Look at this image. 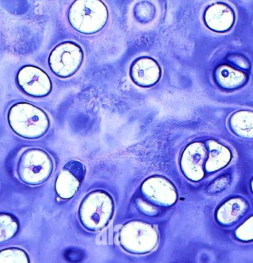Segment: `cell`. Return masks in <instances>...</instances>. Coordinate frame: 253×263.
I'll list each match as a JSON object with an SVG mask.
<instances>
[{"label": "cell", "mask_w": 253, "mask_h": 263, "mask_svg": "<svg viewBox=\"0 0 253 263\" xmlns=\"http://www.w3.org/2000/svg\"><path fill=\"white\" fill-rule=\"evenodd\" d=\"M8 122L16 135L27 140L43 137L50 127L49 117L44 110L26 102L13 104L8 110Z\"/></svg>", "instance_id": "obj_1"}, {"label": "cell", "mask_w": 253, "mask_h": 263, "mask_svg": "<svg viewBox=\"0 0 253 263\" xmlns=\"http://www.w3.org/2000/svg\"><path fill=\"white\" fill-rule=\"evenodd\" d=\"M114 212L111 196L103 191L89 193L79 209L82 225L89 231H100L108 226Z\"/></svg>", "instance_id": "obj_2"}, {"label": "cell", "mask_w": 253, "mask_h": 263, "mask_svg": "<svg viewBox=\"0 0 253 263\" xmlns=\"http://www.w3.org/2000/svg\"><path fill=\"white\" fill-rule=\"evenodd\" d=\"M108 19V8L101 1L75 2L68 13L72 27L85 34L100 31L106 25Z\"/></svg>", "instance_id": "obj_3"}, {"label": "cell", "mask_w": 253, "mask_h": 263, "mask_svg": "<svg viewBox=\"0 0 253 263\" xmlns=\"http://www.w3.org/2000/svg\"><path fill=\"white\" fill-rule=\"evenodd\" d=\"M119 242L127 252L142 255L157 248L159 234L150 223L143 221H130L121 229Z\"/></svg>", "instance_id": "obj_4"}, {"label": "cell", "mask_w": 253, "mask_h": 263, "mask_svg": "<svg viewBox=\"0 0 253 263\" xmlns=\"http://www.w3.org/2000/svg\"><path fill=\"white\" fill-rule=\"evenodd\" d=\"M53 171V160L43 149H27L18 160V177L27 185H38L44 183L50 178Z\"/></svg>", "instance_id": "obj_5"}, {"label": "cell", "mask_w": 253, "mask_h": 263, "mask_svg": "<svg viewBox=\"0 0 253 263\" xmlns=\"http://www.w3.org/2000/svg\"><path fill=\"white\" fill-rule=\"evenodd\" d=\"M83 58V51L80 45L65 42L53 48L48 58V65L54 74L65 78L78 71Z\"/></svg>", "instance_id": "obj_6"}, {"label": "cell", "mask_w": 253, "mask_h": 263, "mask_svg": "<svg viewBox=\"0 0 253 263\" xmlns=\"http://www.w3.org/2000/svg\"><path fill=\"white\" fill-rule=\"evenodd\" d=\"M16 84L26 95L36 98L48 96L52 90L51 78L38 67L26 65L16 74Z\"/></svg>", "instance_id": "obj_7"}, {"label": "cell", "mask_w": 253, "mask_h": 263, "mask_svg": "<svg viewBox=\"0 0 253 263\" xmlns=\"http://www.w3.org/2000/svg\"><path fill=\"white\" fill-rule=\"evenodd\" d=\"M142 192L159 205L170 207L177 202L178 193L175 185L162 176H153L144 181Z\"/></svg>", "instance_id": "obj_8"}, {"label": "cell", "mask_w": 253, "mask_h": 263, "mask_svg": "<svg viewBox=\"0 0 253 263\" xmlns=\"http://www.w3.org/2000/svg\"><path fill=\"white\" fill-rule=\"evenodd\" d=\"M207 153L205 145L200 142L190 144L184 149L180 165L182 173L187 179L197 182L204 177V165Z\"/></svg>", "instance_id": "obj_9"}, {"label": "cell", "mask_w": 253, "mask_h": 263, "mask_svg": "<svg viewBox=\"0 0 253 263\" xmlns=\"http://www.w3.org/2000/svg\"><path fill=\"white\" fill-rule=\"evenodd\" d=\"M160 67L153 59L141 58L134 62L130 76L134 83L142 87H150L158 83L161 78Z\"/></svg>", "instance_id": "obj_10"}, {"label": "cell", "mask_w": 253, "mask_h": 263, "mask_svg": "<svg viewBox=\"0 0 253 263\" xmlns=\"http://www.w3.org/2000/svg\"><path fill=\"white\" fill-rule=\"evenodd\" d=\"M206 24L213 31H227L234 23V14L229 7L222 3L209 7L204 15Z\"/></svg>", "instance_id": "obj_11"}, {"label": "cell", "mask_w": 253, "mask_h": 263, "mask_svg": "<svg viewBox=\"0 0 253 263\" xmlns=\"http://www.w3.org/2000/svg\"><path fill=\"white\" fill-rule=\"evenodd\" d=\"M207 146L209 152L205 164L207 172H216L228 165L231 160V152L227 147L212 140L207 142Z\"/></svg>", "instance_id": "obj_12"}, {"label": "cell", "mask_w": 253, "mask_h": 263, "mask_svg": "<svg viewBox=\"0 0 253 263\" xmlns=\"http://www.w3.org/2000/svg\"><path fill=\"white\" fill-rule=\"evenodd\" d=\"M247 209V203L243 199L233 198L223 204L217 212V219L221 223L229 225L240 218Z\"/></svg>", "instance_id": "obj_13"}, {"label": "cell", "mask_w": 253, "mask_h": 263, "mask_svg": "<svg viewBox=\"0 0 253 263\" xmlns=\"http://www.w3.org/2000/svg\"><path fill=\"white\" fill-rule=\"evenodd\" d=\"M81 182L68 169L63 167L57 177L55 189L60 198L69 199L78 192Z\"/></svg>", "instance_id": "obj_14"}, {"label": "cell", "mask_w": 253, "mask_h": 263, "mask_svg": "<svg viewBox=\"0 0 253 263\" xmlns=\"http://www.w3.org/2000/svg\"><path fill=\"white\" fill-rule=\"evenodd\" d=\"M230 126L236 135L244 138H253V112L240 110L230 119Z\"/></svg>", "instance_id": "obj_15"}, {"label": "cell", "mask_w": 253, "mask_h": 263, "mask_svg": "<svg viewBox=\"0 0 253 263\" xmlns=\"http://www.w3.org/2000/svg\"><path fill=\"white\" fill-rule=\"evenodd\" d=\"M218 82L222 86L227 88H234L241 86L245 83L247 77L243 72L228 66H222L218 70Z\"/></svg>", "instance_id": "obj_16"}, {"label": "cell", "mask_w": 253, "mask_h": 263, "mask_svg": "<svg viewBox=\"0 0 253 263\" xmlns=\"http://www.w3.org/2000/svg\"><path fill=\"white\" fill-rule=\"evenodd\" d=\"M17 218L11 214H0V244L12 239L19 231Z\"/></svg>", "instance_id": "obj_17"}, {"label": "cell", "mask_w": 253, "mask_h": 263, "mask_svg": "<svg viewBox=\"0 0 253 263\" xmlns=\"http://www.w3.org/2000/svg\"><path fill=\"white\" fill-rule=\"evenodd\" d=\"M0 263H31V260L24 249L11 247L0 250Z\"/></svg>", "instance_id": "obj_18"}, {"label": "cell", "mask_w": 253, "mask_h": 263, "mask_svg": "<svg viewBox=\"0 0 253 263\" xmlns=\"http://www.w3.org/2000/svg\"><path fill=\"white\" fill-rule=\"evenodd\" d=\"M155 14V8L152 3L142 2L138 3L134 9V15L138 21L147 23L153 19Z\"/></svg>", "instance_id": "obj_19"}, {"label": "cell", "mask_w": 253, "mask_h": 263, "mask_svg": "<svg viewBox=\"0 0 253 263\" xmlns=\"http://www.w3.org/2000/svg\"><path fill=\"white\" fill-rule=\"evenodd\" d=\"M236 237L243 241L253 239V216L244 222L236 231Z\"/></svg>", "instance_id": "obj_20"}, {"label": "cell", "mask_w": 253, "mask_h": 263, "mask_svg": "<svg viewBox=\"0 0 253 263\" xmlns=\"http://www.w3.org/2000/svg\"><path fill=\"white\" fill-rule=\"evenodd\" d=\"M230 182L231 179L229 175L222 176L209 185L207 192L212 194L222 192L229 186Z\"/></svg>", "instance_id": "obj_21"}, {"label": "cell", "mask_w": 253, "mask_h": 263, "mask_svg": "<svg viewBox=\"0 0 253 263\" xmlns=\"http://www.w3.org/2000/svg\"><path fill=\"white\" fill-rule=\"evenodd\" d=\"M63 167L68 169L80 182H83L84 179H85L86 171H85V167L82 162L77 160H70L67 162Z\"/></svg>", "instance_id": "obj_22"}, {"label": "cell", "mask_w": 253, "mask_h": 263, "mask_svg": "<svg viewBox=\"0 0 253 263\" xmlns=\"http://www.w3.org/2000/svg\"><path fill=\"white\" fill-rule=\"evenodd\" d=\"M137 205L138 209H140V212L143 213L147 216H154L157 215L159 212L158 208L157 206L152 205L150 202H147L144 199L139 198L137 199Z\"/></svg>", "instance_id": "obj_23"}, {"label": "cell", "mask_w": 253, "mask_h": 263, "mask_svg": "<svg viewBox=\"0 0 253 263\" xmlns=\"http://www.w3.org/2000/svg\"><path fill=\"white\" fill-rule=\"evenodd\" d=\"M252 192H253V180H252Z\"/></svg>", "instance_id": "obj_24"}]
</instances>
